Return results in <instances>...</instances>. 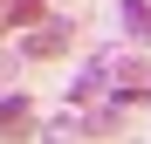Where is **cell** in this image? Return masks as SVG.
Returning a JSON list of instances; mask_svg holds the SVG:
<instances>
[{
    "instance_id": "1",
    "label": "cell",
    "mask_w": 151,
    "mask_h": 144,
    "mask_svg": "<svg viewBox=\"0 0 151 144\" xmlns=\"http://www.w3.org/2000/svg\"><path fill=\"white\" fill-rule=\"evenodd\" d=\"M69 41H76V21H55V28H35V34H21V55H62Z\"/></svg>"
},
{
    "instance_id": "2",
    "label": "cell",
    "mask_w": 151,
    "mask_h": 144,
    "mask_svg": "<svg viewBox=\"0 0 151 144\" xmlns=\"http://www.w3.org/2000/svg\"><path fill=\"white\" fill-rule=\"evenodd\" d=\"M117 21H124V34H131V41H151V0H124Z\"/></svg>"
},
{
    "instance_id": "3",
    "label": "cell",
    "mask_w": 151,
    "mask_h": 144,
    "mask_svg": "<svg viewBox=\"0 0 151 144\" xmlns=\"http://www.w3.org/2000/svg\"><path fill=\"white\" fill-rule=\"evenodd\" d=\"M103 82H110V55H96L83 76H76V103H89V96H103Z\"/></svg>"
},
{
    "instance_id": "4",
    "label": "cell",
    "mask_w": 151,
    "mask_h": 144,
    "mask_svg": "<svg viewBox=\"0 0 151 144\" xmlns=\"http://www.w3.org/2000/svg\"><path fill=\"white\" fill-rule=\"evenodd\" d=\"M0 21H7V28H28V21H41V0H14Z\"/></svg>"
},
{
    "instance_id": "5",
    "label": "cell",
    "mask_w": 151,
    "mask_h": 144,
    "mask_svg": "<svg viewBox=\"0 0 151 144\" xmlns=\"http://www.w3.org/2000/svg\"><path fill=\"white\" fill-rule=\"evenodd\" d=\"M21 117H28V103H21V96H0V137H7V124H21Z\"/></svg>"
}]
</instances>
